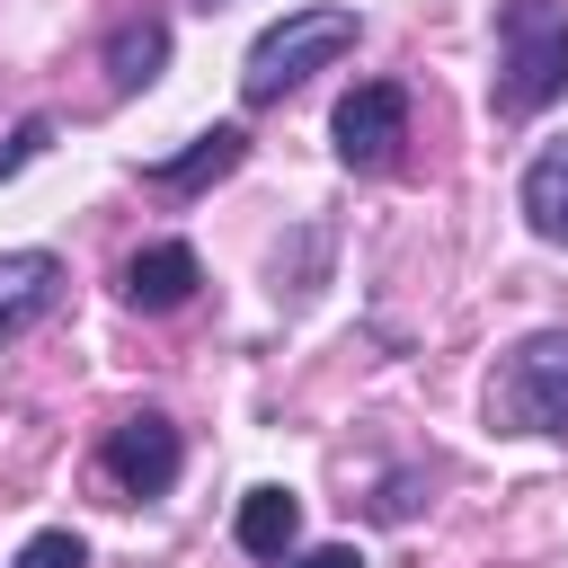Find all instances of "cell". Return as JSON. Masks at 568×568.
<instances>
[{
	"instance_id": "obj_4",
	"label": "cell",
	"mask_w": 568,
	"mask_h": 568,
	"mask_svg": "<svg viewBox=\"0 0 568 568\" xmlns=\"http://www.w3.org/2000/svg\"><path fill=\"white\" fill-rule=\"evenodd\" d=\"M98 470H106L124 497H169V488H178V470H186V435H178L160 408H133V417H115V426H106Z\"/></svg>"
},
{
	"instance_id": "obj_15",
	"label": "cell",
	"mask_w": 568,
	"mask_h": 568,
	"mask_svg": "<svg viewBox=\"0 0 568 568\" xmlns=\"http://www.w3.org/2000/svg\"><path fill=\"white\" fill-rule=\"evenodd\" d=\"M284 568H364V550H355V541H320V550H302V559H284Z\"/></svg>"
},
{
	"instance_id": "obj_12",
	"label": "cell",
	"mask_w": 568,
	"mask_h": 568,
	"mask_svg": "<svg viewBox=\"0 0 568 568\" xmlns=\"http://www.w3.org/2000/svg\"><path fill=\"white\" fill-rule=\"evenodd\" d=\"M9 568H89V541L80 532H36V541H18Z\"/></svg>"
},
{
	"instance_id": "obj_16",
	"label": "cell",
	"mask_w": 568,
	"mask_h": 568,
	"mask_svg": "<svg viewBox=\"0 0 568 568\" xmlns=\"http://www.w3.org/2000/svg\"><path fill=\"white\" fill-rule=\"evenodd\" d=\"M204 9H213V0H204Z\"/></svg>"
},
{
	"instance_id": "obj_2",
	"label": "cell",
	"mask_w": 568,
	"mask_h": 568,
	"mask_svg": "<svg viewBox=\"0 0 568 568\" xmlns=\"http://www.w3.org/2000/svg\"><path fill=\"white\" fill-rule=\"evenodd\" d=\"M355 36H364V18H355V9H284V18L248 44V62H240V98H248V106L293 98V89H302L311 71H328Z\"/></svg>"
},
{
	"instance_id": "obj_6",
	"label": "cell",
	"mask_w": 568,
	"mask_h": 568,
	"mask_svg": "<svg viewBox=\"0 0 568 568\" xmlns=\"http://www.w3.org/2000/svg\"><path fill=\"white\" fill-rule=\"evenodd\" d=\"M195 284H204V257L186 248V240H151V248H133L124 257V275H115V293L133 302V311H186L195 302Z\"/></svg>"
},
{
	"instance_id": "obj_1",
	"label": "cell",
	"mask_w": 568,
	"mask_h": 568,
	"mask_svg": "<svg viewBox=\"0 0 568 568\" xmlns=\"http://www.w3.org/2000/svg\"><path fill=\"white\" fill-rule=\"evenodd\" d=\"M497 115L524 124L568 98V0H497Z\"/></svg>"
},
{
	"instance_id": "obj_3",
	"label": "cell",
	"mask_w": 568,
	"mask_h": 568,
	"mask_svg": "<svg viewBox=\"0 0 568 568\" xmlns=\"http://www.w3.org/2000/svg\"><path fill=\"white\" fill-rule=\"evenodd\" d=\"M488 426L497 435H550L568 444V328H532L488 373Z\"/></svg>"
},
{
	"instance_id": "obj_5",
	"label": "cell",
	"mask_w": 568,
	"mask_h": 568,
	"mask_svg": "<svg viewBox=\"0 0 568 568\" xmlns=\"http://www.w3.org/2000/svg\"><path fill=\"white\" fill-rule=\"evenodd\" d=\"M328 133H337V160H346V169H364V178L390 169L399 142H408V89H399V80H355V89L337 98Z\"/></svg>"
},
{
	"instance_id": "obj_8",
	"label": "cell",
	"mask_w": 568,
	"mask_h": 568,
	"mask_svg": "<svg viewBox=\"0 0 568 568\" xmlns=\"http://www.w3.org/2000/svg\"><path fill=\"white\" fill-rule=\"evenodd\" d=\"M62 302V257L53 248H0V337H27Z\"/></svg>"
},
{
	"instance_id": "obj_14",
	"label": "cell",
	"mask_w": 568,
	"mask_h": 568,
	"mask_svg": "<svg viewBox=\"0 0 568 568\" xmlns=\"http://www.w3.org/2000/svg\"><path fill=\"white\" fill-rule=\"evenodd\" d=\"M373 515H382V524H408V515H417V470H390L382 497H373Z\"/></svg>"
},
{
	"instance_id": "obj_11",
	"label": "cell",
	"mask_w": 568,
	"mask_h": 568,
	"mask_svg": "<svg viewBox=\"0 0 568 568\" xmlns=\"http://www.w3.org/2000/svg\"><path fill=\"white\" fill-rule=\"evenodd\" d=\"M160 71H169V18H115V27H106V89L133 98V89H151Z\"/></svg>"
},
{
	"instance_id": "obj_7",
	"label": "cell",
	"mask_w": 568,
	"mask_h": 568,
	"mask_svg": "<svg viewBox=\"0 0 568 568\" xmlns=\"http://www.w3.org/2000/svg\"><path fill=\"white\" fill-rule=\"evenodd\" d=\"M240 160H248V133H240V124H213V133H195L186 151L151 160V169H142V186H151V195H204V186H222Z\"/></svg>"
},
{
	"instance_id": "obj_10",
	"label": "cell",
	"mask_w": 568,
	"mask_h": 568,
	"mask_svg": "<svg viewBox=\"0 0 568 568\" xmlns=\"http://www.w3.org/2000/svg\"><path fill=\"white\" fill-rule=\"evenodd\" d=\"M515 204H524L532 240L568 248V133H559V142H541V151L524 160V186H515Z\"/></svg>"
},
{
	"instance_id": "obj_9",
	"label": "cell",
	"mask_w": 568,
	"mask_h": 568,
	"mask_svg": "<svg viewBox=\"0 0 568 568\" xmlns=\"http://www.w3.org/2000/svg\"><path fill=\"white\" fill-rule=\"evenodd\" d=\"M231 541L248 559H293L302 550V497L293 488H248L240 515H231Z\"/></svg>"
},
{
	"instance_id": "obj_13",
	"label": "cell",
	"mask_w": 568,
	"mask_h": 568,
	"mask_svg": "<svg viewBox=\"0 0 568 568\" xmlns=\"http://www.w3.org/2000/svg\"><path fill=\"white\" fill-rule=\"evenodd\" d=\"M44 142H53V115H27V124H18L9 142H0V178H18V169H27L36 151H44Z\"/></svg>"
}]
</instances>
